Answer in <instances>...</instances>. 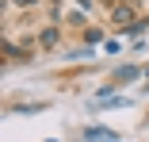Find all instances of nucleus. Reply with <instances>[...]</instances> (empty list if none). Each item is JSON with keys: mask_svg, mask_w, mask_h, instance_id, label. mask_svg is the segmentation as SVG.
Returning a JSON list of instances; mask_svg holds the SVG:
<instances>
[{"mask_svg": "<svg viewBox=\"0 0 149 142\" xmlns=\"http://www.w3.org/2000/svg\"><path fill=\"white\" fill-rule=\"evenodd\" d=\"M134 19H138V8H134V4H126V0L111 8V23H115V27H130Z\"/></svg>", "mask_w": 149, "mask_h": 142, "instance_id": "f257e3e1", "label": "nucleus"}, {"mask_svg": "<svg viewBox=\"0 0 149 142\" xmlns=\"http://www.w3.org/2000/svg\"><path fill=\"white\" fill-rule=\"evenodd\" d=\"M4 58L8 62H31V50H27V46H15L12 39H4Z\"/></svg>", "mask_w": 149, "mask_h": 142, "instance_id": "f03ea898", "label": "nucleus"}, {"mask_svg": "<svg viewBox=\"0 0 149 142\" xmlns=\"http://www.w3.org/2000/svg\"><path fill=\"white\" fill-rule=\"evenodd\" d=\"M57 42H61V31H57V27H42L38 46H42V50H57Z\"/></svg>", "mask_w": 149, "mask_h": 142, "instance_id": "7ed1b4c3", "label": "nucleus"}, {"mask_svg": "<svg viewBox=\"0 0 149 142\" xmlns=\"http://www.w3.org/2000/svg\"><path fill=\"white\" fill-rule=\"evenodd\" d=\"M123 31H126V35H130V39H141V35H145V31H149V19H145V15H138V19H134V23H130V27H123Z\"/></svg>", "mask_w": 149, "mask_h": 142, "instance_id": "20e7f679", "label": "nucleus"}, {"mask_svg": "<svg viewBox=\"0 0 149 142\" xmlns=\"http://www.w3.org/2000/svg\"><path fill=\"white\" fill-rule=\"evenodd\" d=\"M84 138H88V142H118L115 134H107V131H100V127H84Z\"/></svg>", "mask_w": 149, "mask_h": 142, "instance_id": "39448f33", "label": "nucleus"}, {"mask_svg": "<svg viewBox=\"0 0 149 142\" xmlns=\"http://www.w3.org/2000/svg\"><path fill=\"white\" fill-rule=\"evenodd\" d=\"M134 77H138V69H134V65H123V69H118V81H123V84H126V81H134Z\"/></svg>", "mask_w": 149, "mask_h": 142, "instance_id": "423d86ee", "label": "nucleus"}, {"mask_svg": "<svg viewBox=\"0 0 149 142\" xmlns=\"http://www.w3.org/2000/svg\"><path fill=\"white\" fill-rule=\"evenodd\" d=\"M84 42H103V31H96V27H88V31H84Z\"/></svg>", "mask_w": 149, "mask_h": 142, "instance_id": "0eeeda50", "label": "nucleus"}, {"mask_svg": "<svg viewBox=\"0 0 149 142\" xmlns=\"http://www.w3.org/2000/svg\"><path fill=\"white\" fill-rule=\"evenodd\" d=\"M15 8H35V4H42V0H12Z\"/></svg>", "mask_w": 149, "mask_h": 142, "instance_id": "6e6552de", "label": "nucleus"}, {"mask_svg": "<svg viewBox=\"0 0 149 142\" xmlns=\"http://www.w3.org/2000/svg\"><path fill=\"white\" fill-rule=\"evenodd\" d=\"M77 4H80V8H92V4H96V0H77Z\"/></svg>", "mask_w": 149, "mask_h": 142, "instance_id": "1a4fd4ad", "label": "nucleus"}, {"mask_svg": "<svg viewBox=\"0 0 149 142\" xmlns=\"http://www.w3.org/2000/svg\"><path fill=\"white\" fill-rule=\"evenodd\" d=\"M50 4H54V8H57V4H61V0H50Z\"/></svg>", "mask_w": 149, "mask_h": 142, "instance_id": "9d476101", "label": "nucleus"}, {"mask_svg": "<svg viewBox=\"0 0 149 142\" xmlns=\"http://www.w3.org/2000/svg\"><path fill=\"white\" fill-rule=\"evenodd\" d=\"M115 4H123V0H111V8H115Z\"/></svg>", "mask_w": 149, "mask_h": 142, "instance_id": "9b49d317", "label": "nucleus"}, {"mask_svg": "<svg viewBox=\"0 0 149 142\" xmlns=\"http://www.w3.org/2000/svg\"><path fill=\"white\" fill-rule=\"evenodd\" d=\"M145 77H149V69H145Z\"/></svg>", "mask_w": 149, "mask_h": 142, "instance_id": "f8f14e48", "label": "nucleus"}]
</instances>
